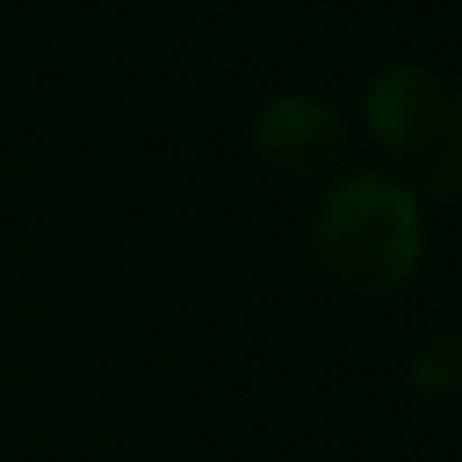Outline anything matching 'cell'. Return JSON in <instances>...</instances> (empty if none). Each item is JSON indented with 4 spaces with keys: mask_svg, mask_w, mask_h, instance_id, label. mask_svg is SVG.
<instances>
[{
    "mask_svg": "<svg viewBox=\"0 0 462 462\" xmlns=\"http://www.w3.org/2000/svg\"><path fill=\"white\" fill-rule=\"evenodd\" d=\"M313 254L328 279L363 299L398 293L422 259V204L412 184L383 170L338 180L313 209Z\"/></svg>",
    "mask_w": 462,
    "mask_h": 462,
    "instance_id": "obj_1",
    "label": "cell"
},
{
    "mask_svg": "<svg viewBox=\"0 0 462 462\" xmlns=\"http://www.w3.org/2000/svg\"><path fill=\"white\" fill-rule=\"evenodd\" d=\"M363 120H368L373 140L393 154H428L452 134V95L422 65H388L373 75L368 95H363Z\"/></svg>",
    "mask_w": 462,
    "mask_h": 462,
    "instance_id": "obj_3",
    "label": "cell"
},
{
    "mask_svg": "<svg viewBox=\"0 0 462 462\" xmlns=\"http://www.w3.org/2000/svg\"><path fill=\"white\" fill-rule=\"evenodd\" d=\"M249 140L269 170L289 174V180H313L348 154V125H343L338 105L319 100V95L279 90L254 110Z\"/></svg>",
    "mask_w": 462,
    "mask_h": 462,
    "instance_id": "obj_2",
    "label": "cell"
},
{
    "mask_svg": "<svg viewBox=\"0 0 462 462\" xmlns=\"http://www.w3.org/2000/svg\"><path fill=\"white\" fill-rule=\"evenodd\" d=\"M457 373H462V353H457L452 333L428 338L408 363V383L418 398H448V393H457Z\"/></svg>",
    "mask_w": 462,
    "mask_h": 462,
    "instance_id": "obj_4",
    "label": "cell"
}]
</instances>
